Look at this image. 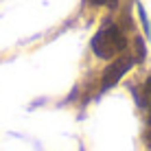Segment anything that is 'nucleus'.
Instances as JSON below:
<instances>
[{
	"mask_svg": "<svg viewBox=\"0 0 151 151\" xmlns=\"http://www.w3.org/2000/svg\"><path fill=\"white\" fill-rule=\"evenodd\" d=\"M127 46V40H125L123 31L116 27V24H105L103 29H99V33L92 37V50H94L96 57L101 59H112V57H118Z\"/></svg>",
	"mask_w": 151,
	"mask_h": 151,
	"instance_id": "obj_1",
	"label": "nucleus"
},
{
	"mask_svg": "<svg viewBox=\"0 0 151 151\" xmlns=\"http://www.w3.org/2000/svg\"><path fill=\"white\" fill-rule=\"evenodd\" d=\"M142 107L149 112V123H151V77L145 81V88H142V99H140Z\"/></svg>",
	"mask_w": 151,
	"mask_h": 151,
	"instance_id": "obj_3",
	"label": "nucleus"
},
{
	"mask_svg": "<svg viewBox=\"0 0 151 151\" xmlns=\"http://www.w3.org/2000/svg\"><path fill=\"white\" fill-rule=\"evenodd\" d=\"M134 66V57L132 55H121L112 61V66L103 72V79H101V90H110L112 86H116L121 81V77Z\"/></svg>",
	"mask_w": 151,
	"mask_h": 151,
	"instance_id": "obj_2",
	"label": "nucleus"
},
{
	"mask_svg": "<svg viewBox=\"0 0 151 151\" xmlns=\"http://www.w3.org/2000/svg\"><path fill=\"white\" fill-rule=\"evenodd\" d=\"M92 4H96V7H110V9H114L118 4V0H90Z\"/></svg>",
	"mask_w": 151,
	"mask_h": 151,
	"instance_id": "obj_4",
	"label": "nucleus"
}]
</instances>
